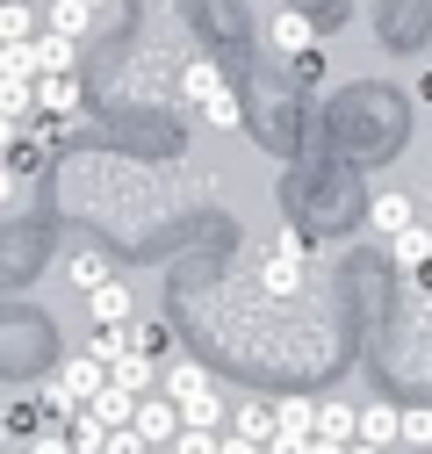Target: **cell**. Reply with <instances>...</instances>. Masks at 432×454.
<instances>
[{
    "label": "cell",
    "mask_w": 432,
    "mask_h": 454,
    "mask_svg": "<svg viewBox=\"0 0 432 454\" xmlns=\"http://www.w3.org/2000/svg\"><path fill=\"white\" fill-rule=\"evenodd\" d=\"M259 281H266V296H274V303H289V296H303V289H310V239L296 231V223H282V231H274Z\"/></svg>",
    "instance_id": "6da1fadb"
},
{
    "label": "cell",
    "mask_w": 432,
    "mask_h": 454,
    "mask_svg": "<svg viewBox=\"0 0 432 454\" xmlns=\"http://www.w3.org/2000/svg\"><path fill=\"white\" fill-rule=\"evenodd\" d=\"M181 426H188V419H181V404H174L166 389H151L144 404H137V433H144L151 447H174V440H181Z\"/></svg>",
    "instance_id": "7a4b0ae2"
},
{
    "label": "cell",
    "mask_w": 432,
    "mask_h": 454,
    "mask_svg": "<svg viewBox=\"0 0 432 454\" xmlns=\"http://www.w3.org/2000/svg\"><path fill=\"white\" fill-rule=\"evenodd\" d=\"M87 310H94V325H137V296H130L123 274H108L101 289H87Z\"/></svg>",
    "instance_id": "3957f363"
},
{
    "label": "cell",
    "mask_w": 432,
    "mask_h": 454,
    "mask_svg": "<svg viewBox=\"0 0 432 454\" xmlns=\"http://www.w3.org/2000/svg\"><path fill=\"white\" fill-rule=\"evenodd\" d=\"M58 382H66V396H73V404H94V396L108 389V368H101V361H94V354L80 347V354H73V361L58 368Z\"/></svg>",
    "instance_id": "277c9868"
},
{
    "label": "cell",
    "mask_w": 432,
    "mask_h": 454,
    "mask_svg": "<svg viewBox=\"0 0 432 454\" xmlns=\"http://www.w3.org/2000/svg\"><path fill=\"white\" fill-rule=\"evenodd\" d=\"M36 116H80V73H43L36 80Z\"/></svg>",
    "instance_id": "5b68a950"
},
{
    "label": "cell",
    "mask_w": 432,
    "mask_h": 454,
    "mask_svg": "<svg viewBox=\"0 0 432 454\" xmlns=\"http://www.w3.org/2000/svg\"><path fill=\"white\" fill-rule=\"evenodd\" d=\"M137 404H144V396H137V389H123L116 375H108V389L94 396V404H87V411H94V419H101L108 433H116V426H137Z\"/></svg>",
    "instance_id": "8992f818"
},
{
    "label": "cell",
    "mask_w": 432,
    "mask_h": 454,
    "mask_svg": "<svg viewBox=\"0 0 432 454\" xmlns=\"http://www.w3.org/2000/svg\"><path fill=\"white\" fill-rule=\"evenodd\" d=\"M87 354H94L101 368H116L123 354H137V325H94V332H87Z\"/></svg>",
    "instance_id": "52a82bcc"
},
{
    "label": "cell",
    "mask_w": 432,
    "mask_h": 454,
    "mask_svg": "<svg viewBox=\"0 0 432 454\" xmlns=\"http://www.w3.org/2000/svg\"><path fill=\"white\" fill-rule=\"evenodd\" d=\"M360 440H374V447H404V411H397V404H360Z\"/></svg>",
    "instance_id": "ba28073f"
},
{
    "label": "cell",
    "mask_w": 432,
    "mask_h": 454,
    "mask_svg": "<svg viewBox=\"0 0 432 454\" xmlns=\"http://www.w3.org/2000/svg\"><path fill=\"white\" fill-rule=\"evenodd\" d=\"M367 216H374V231H382V239H397V231H411V223H418V202H411V195H374Z\"/></svg>",
    "instance_id": "9c48e42d"
},
{
    "label": "cell",
    "mask_w": 432,
    "mask_h": 454,
    "mask_svg": "<svg viewBox=\"0 0 432 454\" xmlns=\"http://www.w3.org/2000/svg\"><path fill=\"white\" fill-rule=\"evenodd\" d=\"M195 116H202L209 130H238V123H245V101H238V87L224 80V87H216V94H209V101L195 108Z\"/></svg>",
    "instance_id": "30bf717a"
},
{
    "label": "cell",
    "mask_w": 432,
    "mask_h": 454,
    "mask_svg": "<svg viewBox=\"0 0 432 454\" xmlns=\"http://www.w3.org/2000/svg\"><path fill=\"white\" fill-rule=\"evenodd\" d=\"M36 59H43V73H80V36L43 29V36H36Z\"/></svg>",
    "instance_id": "8fae6325"
},
{
    "label": "cell",
    "mask_w": 432,
    "mask_h": 454,
    "mask_svg": "<svg viewBox=\"0 0 432 454\" xmlns=\"http://www.w3.org/2000/svg\"><path fill=\"white\" fill-rule=\"evenodd\" d=\"M43 29L87 36V29H94V0H43Z\"/></svg>",
    "instance_id": "7c38bea8"
},
{
    "label": "cell",
    "mask_w": 432,
    "mask_h": 454,
    "mask_svg": "<svg viewBox=\"0 0 432 454\" xmlns=\"http://www.w3.org/2000/svg\"><path fill=\"white\" fill-rule=\"evenodd\" d=\"M29 36H43V8L8 0V8H0V43H29Z\"/></svg>",
    "instance_id": "4fadbf2b"
},
{
    "label": "cell",
    "mask_w": 432,
    "mask_h": 454,
    "mask_svg": "<svg viewBox=\"0 0 432 454\" xmlns=\"http://www.w3.org/2000/svg\"><path fill=\"white\" fill-rule=\"evenodd\" d=\"M43 426H50V411L36 404V396H15V404H8V426H0V433H8V440H22V447H29V440H36Z\"/></svg>",
    "instance_id": "5bb4252c"
},
{
    "label": "cell",
    "mask_w": 432,
    "mask_h": 454,
    "mask_svg": "<svg viewBox=\"0 0 432 454\" xmlns=\"http://www.w3.org/2000/svg\"><path fill=\"white\" fill-rule=\"evenodd\" d=\"M231 433H245V440H274V433H282V411H274V404H238V411H231Z\"/></svg>",
    "instance_id": "9a60e30c"
},
{
    "label": "cell",
    "mask_w": 432,
    "mask_h": 454,
    "mask_svg": "<svg viewBox=\"0 0 432 454\" xmlns=\"http://www.w3.org/2000/svg\"><path fill=\"white\" fill-rule=\"evenodd\" d=\"M390 260H397V267H432V231H425V223L397 231V239H390Z\"/></svg>",
    "instance_id": "2e32d148"
},
{
    "label": "cell",
    "mask_w": 432,
    "mask_h": 454,
    "mask_svg": "<svg viewBox=\"0 0 432 454\" xmlns=\"http://www.w3.org/2000/svg\"><path fill=\"white\" fill-rule=\"evenodd\" d=\"M0 80H43V59H36V36H29V43H8V51H0Z\"/></svg>",
    "instance_id": "e0dca14e"
},
{
    "label": "cell",
    "mask_w": 432,
    "mask_h": 454,
    "mask_svg": "<svg viewBox=\"0 0 432 454\" xmlns=\"http://www.w3.org/2000/svg\"><path fill=\"white\" fill-rule=\"evenodd\" d=\"M317 433L324 440H360V411L353 404H317Z\"/></svg>",
    "instance_id": "ac0fdd59"
},
{
    "label": "cell",
    "mask_w": 432,
    "mask_h": 454,
    "mask_svg": "<svg viewBox=\"0 0 432 454\" xmlns=\"http://www.w3.org/2000/svg\"><path fill=\"white\" fill-rule=\"evenodd\" d=\"M181 419H188V426H224V396L202 382L195 396H181Z\"/></svg>",
    "instance_id": "d6986e66"
},
{
    "label": "cell",
    "mask_w": 432,
    "mask_h": 454,
    "mask_svg": "<svg viewBox=\"0 0 432 454\" xmlns=\"http://www.w3.org/2000/svg\"><path fill=\"white\" fill-rule=\"evenodd\" d=\"M202 382H209V368H195V361H174L166 375H158V389H166V396H174V404H181V396H195Z\"/></svg>",
    "instance_id": "ffe728a7"
},
{
    "label": "cell",
    "mask_w": 432,
    "mask_h": 454,
    "mask_svg": "<svg viewBox=\"0 0 432 454\" xmlns=\"http://www.w3.org/2000/svg\"><path fill=\"white\" fill-rule=\"evenodd\" d=\"M216 87H224V73H216V66H209V59H195V66H188V73H181V94H188V101H195V108H202V101H209V94H216Z\"/></svg>",
    "instance_id": "44dd1931"
},
{
    "label": "cell",
    "mask_w": 432,
    "mask_h": 454,
    "mask_svg": "<svg viewBox=\"0 0 432 454\" xmlns=\"http://www.w3.org/2000/svg\"><path fill=\"white\" fill-rule=\"evenodd\" d=\"M310 43H317V29H310L303 15H282V22H274V51H282V59H289V51H310Z\"/></svg>",
    "instance_id": "7402d4cb"
},
{
    "label": "cell",
    "mask_w": 432,
    "mask_h": 454,
    "mask_svg": "<svg viewBox=\"0 0 432 454\" xmlns=\"http://www.w3.org/2000/svg\"><path fill=\"white\" fill-rule=\"evenodd\" d=\"M174 454H224V433H216V426H181Z\"/></svg>",
    "instance_id": "603a6c76"
},
{
    "label": "cell",
    "mask_w": 432,
    "mask_h": 454,
    "mask_svg": "<svg viewBox=\"0 0 432 454\" xmlns=\"http://www.w3.org/2000/svg\"><path fill=\"white\" fill-rule=\"evenodd\" d=\"M29 454H80V440H73V426H58V419H50V426L29 440Z\"/></svg>",
    "instance_id": "cb8c5ba5"
},
{
    "label": "cell",
    "mask_w": 432,
    "mask_h": 454,
    "mask_svg": "<svg viewBox=\"0 0 432 454\" xmlns=\"http://www.w3.org/2000/svg\"><path fill=\"white\" fill-rule=\"evenodd\" d=\"M108 274H116V267H108V253H73V281H80V289H101Z\"/></svg>",
    "instance_id": "d4e9b609"
},
{
    "label": "cell",
    "mask_w": 432,
    "mask_h": 454,
    "mask_svg": "<svg viewBox=\"0 0 432 454\" xmlns=\"http://www.w3.org/2000/svg\"><path fill=\"white\" fill-rule=\"evenodd\" d=\"M274 411H282V426H289V433H317V404H310V396H282Z\"/></svg>",
    "instance_id": "484cf974"
},
{
    "label": "cell",
    "mask_w": 432,
    "mask_h": 454,
    "mask_svg": "<svg viewBox=\"0 0 432 454\" xmlns=\"http://www.w3.org/2000/svg\"><path fill=\"white\" fill-rule=\"evenodd\" d=\"M101 454H151V440L137 433V426H116V433H108V447Z\"/></svg>",
    "instance_id": "4316f807"
},
{
    "label": "cell",
    "mask_w": 432,
    "mask_h": 454,
    "mask_svg": "<svg viewBox=\"0 0 432 454\" xmlns=\"http://www.w3.org/2000/svg\"><path fill=\"white\" fill-rule=\"evenodd\" d=\"M137 354H151V361L174 354V332H166V325H137Z\"/></svg>",
    "instance_id": "83f0119b"
},
{
    "label": "cell",
    "mask_w": 432,
    "mask_h": 454,
    "mask_svg": "<svg viewBox=\"0 0 432 454\" xmlns=\"http://www.w3.org/2000/svg\"><path fill=\"white\" fill-rule=\"evenodd\" d=\"M404 447H432V411H404Z\"/></svg>",
    "instance_id": "f1b7e54d"
},
{
    "label": "cell",
    "mask_w": 432,
    "mask_h": 454,
    "mask_svg": "<svg viewBox=\"0 0 432 454\" xmlns=\"http://www.w3.org/2000/svg\"><path fill=\"white\" fill-rule=\"evenodd\" d=\"M266 454H310V433H289V426H282L274 440H266Z\"/></svg>",
    "instance_id": "f546056e"
},
{
    "label": "cell",
    "mask_w": 432,
    "mask_h": 454,
    "mask_svg": "<svg viewBox=\"0 0 432 454\" xmlns=\"http://www.w3.org/2000/svg\"><path fill=\"white\" fill-rule=\"evenodd\" d=\"M224 454H266V440H245V433H224Z\"/></svg>",
    "instance_id": "4dcf8cb0"
},
{
    "label": "cell",
    "mask_w": 432,
    "mask_h": 454,
    "mask_svg": "<svg viewBox=\"0 0 432 454\" xmlns=\"http://www.w3.org/2000/svg\"><path fill=\"white\" fill-rule=\"evenodd\" d=\"M310 454H353V440H324V433H310Z\"/></svg>",
    "instance_id": "1f68e13d"
},
{
    "label": "cell",
    "mask_w": 432,
    "mask_h": 454,
    "mask_svg": "<svg viewBox=\"0 0 432 454\" xmlns=\"http://www.w3.org/2000/svg\"><path fill=\"white\" fill-rule=\"evenodd\" d=\"M353 454H390V447H374V440H353Z\"/></svg>",
    "instance_id": "d6a6232c"
},
{
    "label": "cell",
    "mask_w": 432,
    "mask_h": 454,
    "mask_svg": "<svg viewBox=\"0 0 432 454\" xmlns=\"http://www.w3.org/2000/svg\"><path fill=\"white\" fill-rule=\"evenodd\" d=\"M418 274H425V296H432V267H418Z\"/></svg>",
    "instance_id": "836d02e7"
},
{
    "label": "cell",
    "mask_w": 432,
    "mask_h": 454,
    "mask_svg": "<svg viewBox=\"0 0 432 454\" xmlns=\"http://www.w3.org/2000/svg\"><path fill=\"white\" fill-rule=\"evenodd\" d=\"M94 8H108V0H94Z\"/></svg>",
    "instance_id": "e575fe53"
}]
</instances>
